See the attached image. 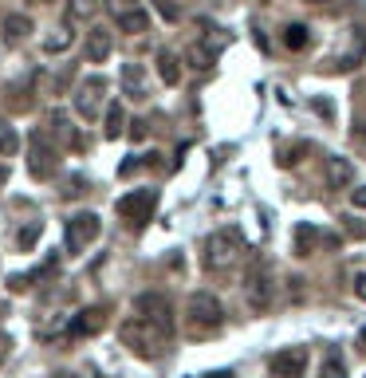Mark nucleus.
Returning <instances> with one entry per match:
<instances>
[{"mask_svg":"<svg viewBox=\"0 0 366 378\" xmlns=\"http://www.w3.org/2000/svg\"><path fill=\"white\" fill-rule=\"evenodd\" d=\"M16 150H20V135H16V126L0 122V158H12Z\"/></svg>","mask_w":366,"mask_h":378,"instance_id":"19","label":"nucleus"},{"mask_svg":"<svg viewBox=\"0 0 366 378\" xmlns=\"http://www.w3.org/2000/svg\"><path fill=\"white\" fill-rule=\"evenodd\" d=\"M67 44H71V32H67V28H60L55 36H48V40H44V51H63Z\"/></svg>","mask_w":366,"mask_h":378,"instance_id":"27","label":"nucleus"},{"mask_svg":"<svg viewBox=\"0 0 366 378\" xmlns=\"http://www.w3.org/2000/svg\"><path fill=\"white\" fill-rule=\"evenodd\" d=\"M103 98H107V75H87L79 91H75V110H79V119L95 122L103 114Z\"/></svg>","mask_w":366,"mask_h":378,"instance_id":"2","label":"nucleus"},{"mask_svg":"<svg viewBox=\"0 0 366 378\" xmlns=\"http://www.w3.org/2000/svg\"><path fill=\"white\" fill-rule=\"evenodd\" d=\"M241 248H244V241H241V232H236V229L213 232V237L205 241V268H213V272L232 268L236 257H241Z\"/></svg>","mask_w":366,"mask_h":378,"instance_id":"1","label":"nucleus"},{"mask_svg":"<svg viewBox=\"0 0 366 378\" xmlns=\"http://www.w3.org/2000/svg\"><path fill=\"white\" fill-rule=\"evenodd\" d=\"M351 201H354L358 209H366V185H358V189H354V194H351Z\"/></svg>","mask_w":366,"mask_h":378,"instance_id":"29","label":"nucleus"},{"mask_svg":"<svg viewBox=\"0 0 366 378\" xmlns=\"http://www.w3.org/2000/svg\"><path fill=\"white\" fill-rule=\"evenodd\" d=\"M28 32H32V20H28L24 12H12L4 20V40H24Z\"/></svg>","mask_w":366,"mask_h":378,"instance_id":"18","label":"nucleus"},{"mask_svg":"<svg viewBox=\"0 0 366 378\" xmlns=\"http://www.w3.org/2000/svg\"><path fill=\"white\" fill-rule=\"evenodd\" d=\"M162 335H166L162 327H154V323H142V319H130V323L122 327V343H126L130 351L146 354V359H150V354H158Z\"/></svg>","mask_w":366,"mask_h":378,"instance_id":"5","label":"nucleus"},{"mask_svg":"<svg viewBox=\"0 0 366 378\" xmlns=\"http://www.w3.org/2000/svg\"><path fill=\"white\" fill-rule=\"evenodd\" d=\"M158 75H162V83L166 87H173L177 79H182V63H177L173 51H158Z\"/></svg>","mask_w":366,"mask_h":378,"instance_id":"17","label":"nucleus"},{"mask_svg":"<svg viewBox=\"0 0 366 378\" xmlns=\"http://www.w3.org/2000/svg\"><path fill=\"white\" fill-rule=\"evenodd\" d=\"M110 48H114V40H110L107 28H91V32H87V60L91 63H107Z\"/></svg>","mask_w":366,"mask_h":378,"instance_id":"12","label":"nucleus"},{"mask_svg":"<svg viewBox=\"0 0 366 378\" xmlns=\"http://www.w3.org/2000/svg\"><path fill=\"white\" fill-rule=\"evenodd\" d=\"M71 4V16L67 20H91L95 16V0H67Z\"/></svg>","mask_w":366,"mask_h":378,"instance_id":"25","label":"nucleus"},{"mask_svg":"<svg viewBox=\"0 0 366 378\" xmlns=\"http://www.w3.org/2000/svg\"><path fill=\"white\" fill-rule=\"evenodd\" d=\"M319 378H347V363H342L339 351H331L327 359H323V366H319Z\"/></svg>","mask_w":366,"mask_h":378,"instance_id":"21","label":"nucleus"},{"mask_svg":"<svg viewBox=\"0 0 366 378\" xmlns=\"http://www.w3.org/2000/svg\"><path fill=\"white\" fill-rule=\"evenodd\" d=\"M358 295H363V300H366V276H363V280H358Z\"/></svg>","mask_w":366,"mask_h":378,"instance_id":"31","label":"nucleus"},{"mask_svg":"<svg viewBox=\"0 0 366 378\" xmlns=\"http://www.w3.org/2000/svg\"><path fill=\"white\" fill-rule=\"evenodd\" d=\"M292 237H295V257H311V252H315V241H323L311 221H299Z\"/></svg>","mask_w":366,"mask_h":378,"instance_id":"14","label":"nucleus"},{"mask_svg":"<svg viewBox=\"0 0 366 378\" xmlns=\"http://www.w3.org/2000/svg\"><path fill=\"white\" fill-rule=\"evenodd\" d=\"M209 378H232V370H213Z\"/></svg>","mask_w":366,"mask_h":378,"instance_id":"30","label":"nucleus"},{"mask_svg":"<svg viewBox=\"0 0 366 378\" xmlns=\"http://www.w3.org/2000/svg\"><path fill=\"white\" fill-rule=\"evenodd\" d=\"M154 209H158V189H134V194H126L119 201L122 221L134 225V229H142L146 221H154Z\"/></svg>","mask_w":366,"mask_h":378,"instance_id":"3","label":"nucleus"},{"mask_svg":"<svg viewBox=\"0 0 366 378\" xmlns=\"http://www.w3.org/2000/svg\"><path fill=\"white\" fill-rule=\"evenodd\" d=\"M40 232H44V221H28L24 229H20V237H16V244L20 248H32V241H36Z\"/></svg>","mask_w":366,"mask_h":378,"instance_id":"23","label":"nucleus"},{"mask_svg":"<svg viewBox=\"0 0 366 378\" xmlns=\"http://www.w3.org/2000/svg\"><path fill=\"white\" fill-rule=\"evenodd\" d=\"M323 182H327V189H347V185H354V166L339 154H331V158H323Z\"/></svg>","mask_w":366,"mask_h":378,"instance_id":"9","label":"nucleus"},{"mask_svg":"<svg viewBox=\"0 0 366 378\" xmlns=\"http://www.w3.org/2000/svg\"><path fill=\"white\" fill-rule=\"evenodd\" d=\"M134 319H142V323H154V327H162L166 335L173 331V311H170V300L158 292H142L134 300Z\"/></svg>","mask_w":366,"mask_h":378,"instance_id":"4","label":"nucleus"},{"mask_svg":"<svg viewBox=\"0 0 366 378\" xmlns=\"http://www.w3.org/2000/svg\"><path fill=\"white\" fill-rule=\"evenodd\" d=\"M304 351H280V354H272V375L276 378H299L304 375Z\"/></svg>","mask_w":366,"mask_h":378,"instance_id":"11","label":"nucleus"},{"mask_svg":"<svg viewBox=\"0 0 366 378\" xmlns=\"http://www.w3.org/2000/svg\"><path fill=\"white\" fill-rule=\"evenodd\" d=\"M51 135L60 138V142H71V126H67V114H63V110L51 114Z\"/></svg>","mask_w":366,"mask_h":378,"instance_id":"24","label":"nucleus"},{"mask_svg":"<svg viewBox=\"0 0 366 378\" xmlns=\"http://www.w3.org/2000/svg\"><path fill=\"white\" fill-rule=\"evenodd\" d=\"M40 4H48V0H40Z\"/></svg>","mask_w":366,"mask_h":378,"instance_id":"33","label":"nucleus"},{"mask_svg":"<svg viewBox=\"0 0 366 378\" xmlns=\"http://www.w3.org/2000/svg\"><path fill=\"white\" fill-rule=\"evenodd\" d=\"M154 8H158V16H162V20H170V24L182 20V8H177L173 0H154Z\"/></svg>","mask_w":366,"mask_h":378,"instance_id":"26","label":"nucleus"},{"mask_svg":"<svg viewBox=\"0 0 366 378\" xmlns=\"http://www.w3.org/2000/svg\"><path fill=\"white\" fill-rule=\"evenodd\" d=\"M103 323H107V311H103V307H87L79 319H71L67 335H91V331H98Z\"/></svg>","mask_w":366,"mask_h":378,"instance_id":"15","label":"nucleus"},{"mask_svg":"<svg viewBox=\"0 0 366 378\" xmlns=\"http://www.w3.org/2000/svg\"><path fill=\"white\" fill-rule=\"evenodd\" d=\"M122 126H126V110H122V103H110L107 107V138H122Z\"/></svg>","mask_w":366,"mask_h":378,"instance_id":"20","label":"nucleus"},{"mask_svg":"<svg viewBox=\"0 0 366 378\" xmlns=\"http://www.w3.org/2000/svg\"><path fill=\"white\" fill-rule=\"evenodd\" d=\"M114 20H119V28H122V32H130V36H146V32H150V12L142 8V4H134L130 12L114 16Z\"/></svg>","mask_w":366,"mask_h":378,"instance_id":"13","label":"nucleus"},{"mask_svg":"<svg viewBox=\"0 0 366 378\" xmlns=\"http://www.w3.org/2000/svg\"><path fill=\"white\" fill-rule=\"evenodd\" d=\"M98 232H103L98 213H75V217L67 221V248H71V257H79L87 244H95Z\"/></svg>","mask_w":366,"mask_h":378,"instance_id":"6","label":"nucleus"},{"mask_svg":"<svg viewBox=\"0 0 366 378\" xmlns=\"http://www.w3.org/2000/svg\"><path fill=\"white\" fill-rule=\"evenodd\" d=\"M284 48L304 51L307 48V28L304 24H288V28H284Z\"/></svg>","mask_w":366,"mask_h":378,"instance_id":"22","label":"nucleus"},{"mask_svg":"<svg viewBox=\"0 0 366 378\" xmlns=\"http://www.w3.org/2000/svg\"><path fill=\"white\" fill-rule=\"evenodd\" d=\"M28 170L32 178H51V173L60 170V158H55V150H51L48 135H32V158H28Z\"/></svg>","mask_w":366,"mask_h":378,"instance_id":"7","label":"nucleus"},{"mask_svg":"<svg viewBox=\"0 0 366 378\" xmlns=\"http://www.w3.org/2000/svg\"><path fill=\"white\" fill-rule=\"evenodd\" d=\"M122 87H126V95L146 98V79H142V67L138 63H126L122 67Z\"/></svg>","mask_w":366,"mask_h":378,"instance_id":"16","label":"nucleus"},{"mask_svg":"<svg viewBox=\"0 0 366 378\" xmlns=\"http://www.w3.org/2000/svg\"><path fill=\"white\" fill-rule=\"evenodd\" d=\"M134 4H138V0H107V8H110V12H114V16L130 12V8H134Z\"/></svg>","mask_w":366,"mask_h":378,"instance_id":"28","label":"nucleus"},{"mask_svg":"<svg viewBox=\"0 0 366 378\" xmlns=\"http://www.w3.org/2000/svg\"><path fill=\"white\" fill-rule=\"evenodd\" d=\"M268 300H272L268 268H252V272H248V304H252V307H268Z\"/></svg>","mask_w":366,"mask_h":378,"instance_id":"10","label":"nucleus"},{"mask_svg":"<svg viewBox=\"0 0 366 378\" xmlns=\"http://www.w3.org/2000/svg\"><path fill=\"white\" fill-rule=\"evenodd\" d=\"M307 4H323V0H307Z\"/></svg>","mask_w":366,"mask_h":378,"instance_id":"32","label":"nucleus"},{"mask_svg":"<svg viewBox=\"0 0 366 378\" xmlns=\"http://www.w3.org/2000/svg\"><path fill=\"white\" fill-rule=\"evenodd\" d=\"M189 319H193L197 327H217L220 319H225V307H220L217 295L197 292V295H189Z\"/></svg>","mask_w":366,"mask_h":378,"instance_id":"8","label":"nucleus"}]
</instances>
